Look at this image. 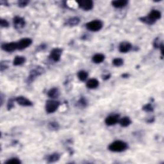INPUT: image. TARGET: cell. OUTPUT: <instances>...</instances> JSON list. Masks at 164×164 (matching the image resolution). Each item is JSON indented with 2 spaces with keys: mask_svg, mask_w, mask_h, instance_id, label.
Listing matches in <instances>:
<instances>
[{
  "mask_svg": "<svg viewBox=\"0 0 164 164\" xmlns=\"http://www.w3.org/2000/svg\"><path fill=\"white\" fill-rule=\"evenodd\" d=\"M162 17V14L158 10H152L151 12L147 16L144 17H141L139 18V20L144 22V23L152 25L155 24L156 21L160 20Z\"/></svg>",
  "mask_w": 164,
  "mask_h": 164,
  "instance_id": "obj_1",
  "label": "cell"
},
{
  "mask_svg": "<svg viewBox=\"0 0 164 164\" xmlns=\"http://www.w3.org/2000/svg\"><path fill=\"white\" fill-rule=\"evenodd\" d=\"M108 150L112 152H120L126 151L128 148V144L122 140H116L108 146Z\"/></svg>",
  "mask_w": 164,
  "mask_h": 164,
  "instance_id": "obj_2",
  "label": "cell"
},
{
  "mask_svg": "<svg viewBox=\"0 0 164 164\" xmlns=\"http://www.w3.org/2000/svg\"><path fill=\"white\" fill-rule=\"evenodd\" d=\"M103 26V23L100 20H93L86 24V28L91 32H98Z\"/></svg>",
  "mask_w": 164,
  "mask_h": 164,
  "instance_id": "obj_3",
  "label": "cell"
},
{
  "mask_svg": "<svg viewBox=\"0 0 164 164\" xmlns=\"http://www.w3.org/2000/svg\"><path fill=\"white\" fill-rule=\"evenodd\" d=\"M60 106V102L54 100H49L46 102V111L48 113H53L56 111Z\"/></svg>",
  "mask_w": 164,
  "mask_h": 164,
  "instance_id": "obj_4",
  "label": "cell"
},
{
  "mask_svg": "<svg viewBox=\"0 0 164 164\" xmlns=\"http://www.w3.org/2000/svg\"><path fill=\"white\" fill-rule=\"evenodd\" d=\"M77 4L79 8L85 11L92 10L94 7V2L91 0H81L77 1Z\"/></svg>",
  "mask_w": 164,
  "mask_h": 164,
  "instance_id": "obj_5",
  "label": "cell"
},
{
  "mask_svg": "<svg viewBox=\"0 0 164 164\" xmlns=\"http://www.w3.org/2000/svg\"><path fill=\"white\" fill-rule=\"evenodd\" d=\"M44 69L41 67H37L36 68L33 69L30 72V75L28 76V82H32L37 76H40L44 72Z\"/></svg>",
  "mask_w": 164,
  "mask_h": 164,
  "instance_id": "obj_6",
  "label": "cell"
},
{
  "mask_svg": "<svg viewBox=\"0 0 164 164\" xmlns=\"http://www.w3.org/2000/svg\"><path fill=\"white\" fill-rule=\"evenodd\" d=\"M32 39L30 38H23L17 42V49L23 50V49L28 48L32 44Z\"/></svg>",
  "mask_w": 164,
  "mask_h": 164,
  "instance_id": "obj_7",
  "label": "cell"
},
{
  "mask_svg": "<svg viewBox=\"0 0 164 164\" xmlns=\"http://www.w3.org/2000/svg\"><path fill=\"white\" fill-rule=\"evenodd\" d=\"M62 49L60 48H55L53 49V50L50 52V54H49V59L51 60H53V62H57L60 60L61 55H62Z\"/></svg>",
  "mask_w": 164,
  "mask_h": 164,
  "instance_id": "obj_8",
  "label": "cell"
},
{
  "mask_svg": "<svg viewBox=\"0 0 164 164\" xmlns=\"http://www.w3.org/2000/svg\"><path fill=\"white\" fill-rule=\"evenodd\" d=\"M120 116L119 114H111L105 119V123L107 126H113L119 123Z\"/></svg>",
  "mask_w": 164,
  "mask_h": 164,
  "instance_id": "obj_9",
  "label": "cell"
},
{
  "mask_svg": "<svg viewBox=\"0 0 164 164\" xmlns=\"http://www.w3.org/2000/svg\"><path fill=\"white\" fill-rule=\"evenodd\" d=\"M13 24L16 29H21L25 27L26 25V21L25 19L20 16H15L13 19Z\"/></svg>",
  "mask_w": 164,
  "mask_h": 164,
  "instance_id": "obj_10",
  "label": "cell"
},
{
  "mask_svg": "<svg viewBox=\"0 0 164 164\" xmlns=\"http://www.w3.org/2000/svg\"><path fill=\"white\" fill-rule=\"evenodd\" d=\"M1 49L6 52H13L17 49V43L12 42V43L3 44L1 45Z\"/></svg>",
  "mask_w": 164,
  "mask_h": 164,
  "instance_id": "obj_11",
  "label": "cell"
},
{
  "mask_svg": "<svg viewBox=\"0 0 164 164\" xmlns=\"http://www.w3.org/2000/svg\"><path fill=\"white\" fill-rule=\"evenodd\" d=\"M15 100L18 105L22 106H32L33 105L32 102L24 96H17L15 98Z\"/></svg>",
  "mask_w": 164,
  "mask_h": 164,
  "instance_id": "obj_12",
  "label": "cell"
},
{
  "mask_svg": "<svg viewBox=\"0 0 164 164\" xmlns=\"http://www.w3.org/2000/svg\"><path fill=\"white\" fill-rule=\"evenodd\" d=\"M132 49V45L128 42H122L119 46V50L121 53H128Z\"/></svg>",
  "mask_w": 164,
  "mask_h": 164,
  "instance_id": "obj_13",
  "label": "cell"
},
{
  "mask_svg": "<svg viewBox=\"0 0 164 164\" xmlns=\"http://www.w3.org/2000/svg\"><path fill=\"white\" fill-rule=\"evenodd\" d=\"M99 85H100V83H99V81L96 78L89 79L86 83L87 87L89 89H96L97 87H98Z\"/></svg>",
  "mask_w": 164,
  "mask_h": 164,
  "instance_id": "obj_14",
  "label": "cell"
},
{
  "mask_svg": "<svg viewBox=\"0 0 164 164\" xmlns=\"http://www.w3.org/2000/svg\"><path fill=\"white\" fill-rule=\"evenodd\" d=\"M128 1L127 0H116L112 1V5L116 9L124 8L128 5Z\"/></svg>",
  "mask_w": 164,
  "mask_h": 164,
  "instance_id": "obj_15",
  "label": "cell"
},
{
  "mask_svg": "<svg viewBox=\"0 0 164 164\" xmlns=\"http://www.w3.org/2000/svg\"><path fill=\"white\" fill-rule=\"evenodd\" d=\"M48 96L52 100L58 98L60 96V90L56 87H53L48 92Z\"/></svg>",
  "mask_w": 164,
  "mask_h": 164,
  "instance_id": "obj_16",
  "label": "cell"
},
{
  "mask_svg": "<svg viewBox=\"0 0 164 164\" xmlns=\"http://www.w3.org/2000/svg\"><path fill=\"white\" fill-rule=\"evenodd\" d=\"M80 22V20L79 18L78 17H71L69 19H68V20L66 21V25L67 26H77Z\"/></svg>",
  "mask_w": 164,
  "mask_h": 164,
  "instance_id": "obj_17",
  "label": "cell"
},
{
  "mask_svg": "<svg viewBox=\"0 0 164 164\" xmlns=\"http://www.w3.org/2000/svg\"><path fill=\"white\" fill-rule=\"evenodd\" d=\"M60 158V155L58 152H55L47 156V161L48 163H55L58 162Z\"/></svg>",
  "mask_w": 164,
  "mask_h": 164,
  "instance_id": "obj_18",
  "label": "cell"
},
{
  "mask_svg": "<svg viewBox=\"0 0 164 164\" xmlns=\"http://www.w3.org/2000/svg\"><path fill=\"white\" fill-rule=\"evenodd\" d=\"M105 56L101 53H97L92 56V62L95 64H101L104 62Z\"/></svg>",
  "mask_w": 164,
  "mask_h": 164,
  "instance_id": "obj_19",
  "label": "cell"
},
{
  "mask_svg": "<svg viewBox=\"0 0 164 164\" xmlns=\"http://www.w3.org/2000/svg\"><path fill=\"white\" fill-rule=\"evenodd\" d=\"M26 62L25 57L22 56H17L13 60V65L15 66H20L24 64Z\"/></svg>",
  "mask_w": 164,
  "mask_h": 164,
  "instance_id": "obj_20",
  "label": "cell"
},
{
  "mask_svg": "<svg viewBox=\"0 0 164 164\" xmlns=\"http://www.w3.org/2000/svg\"><path fill=\"white\" fill-rule=\"evenodd\" d=\"M119 123L122 127H128L131 124V121L129 117H124L119 119Z\"/></svg>",
  "mask_w": 164,
  "mask_h": 164,
  "instance_id": "obj_21",
  "label": "cell"
},
{
  "mask_svg": "<svg viewBox=\"0 0 164 164\" xmlns=\"http://www.w3.org/2000/svg\"><path fill=\"white\" fill-rule=\"evenodd\" d=\"M88 72L85 71H79L78 72V79L82 82H85L87 79V78H88Z\"/></svg>",
  "mask_w": 164,
  "mask_h": 164,
  "instance_id": "obj_22",
  "label": "cell"
},
{
  "mask_svg": "<svg viewBox=\"0 0 164 164\" xmlns=\"http://www.w3.org/2000/svg\"><path fill=\"white\" fill-rule=\"evenodd\" d=\"M59 128H60L59 124L57 123V122H55V121L50 122L48 124V128L52 131L58 130Z\"/></svg>",
  "mask_w": 164,
  "mask_h": 164,
  "instance_id": "obj_23",
  "label": "cell"
},
{
  "mask_svg": "<svg viewBox=\"0 0 164 164\" xmlns=\"http://www.w3.org/2000/svg\"><path fill=\"white\" fill-rule=\"evenodd\" d=\"M163 41L159 37H156L153 42V46L156 49H160L163 46Z\"/></svg>",
  "mask_w": 164,
  "mask_h": 164,
  "instance_id": "obj_24",
  "label": "cell"
},
{
  "mask_svg": "<svg viewBox=\"0 0 164 164\" xmlns=\"http://www.w3.org/2000/svg\"><path fill=\"white\" fill-rule=\"evenodd\" d=\"M112 64L114 66L116 67H120L123 66L124 64V60L121 58H116L114 59L112 61Z\"/></svg>",
  "mask_w": 164,
  "mask_h": 164,
  "instance_id": "obj_25",
  "label": "cell"
},
{
  "mask_svg": "<svg viewBox=\"0 0 164 164\" xmlns=\"http://www.w3.org/2000/svg\"><path fill=\"white\" fill-rule=\"evenodd\" d=\"M5 163H7V164H20V163H21V161L17 158H12L7 160V161L5 162Z\"/></svg>",
  "mask_w": 164,
  "mask_h": 164,
  "instance_id": "obj_26",
  "label": "cell"
},
{
  "mask_svg": "<svg viewBox=\"0 0 164 164\" xmlns=\"http://www.w3.org/2000/svg\"><path fill=\"white\" fill-rule=\"evenodd\" d=\"M142 110L146 112H151L154 110L153 107H152V106L151 105V104H146L143 107H142Z\"/></svg>",
  "mask_w": 164,
  "mask_h": 164,
  "instance_id": "obj_27",
  "label": "cell"
},
{
  "mask_svg": "<svg viewBox=\"0 0 164 164\" xmlns=\"http://www.w3.org/2000/svg\"><path fill=\"white\" fill-rule=\"evenodd\" d=\"M30 1H27V0H20V1L17 2V5L19 7H21V8H24V7L28 5Z\"/></svg>",
  "mask_w": 164,
  "mask_h": 164,
  "instance_id": "obj_28",
  "label": "cell"
},
{
  "mask_svg": "<svg viewBox=\"0 0 164 164\" xmlns=\"http://www.w3.org/2000/svg\"><path fill=\"white\" fill-rule=\"evenodd\" d=\"M78 103L82 107H86L87 105V101L85 98L82 97L79 99V100L78 101Z\"/></svg>",
  "mask_w": 164,
  "mask_h": 164,
  "instance_id": "obj_29",
  "label": "cell"
},
{
  "mask_svg": "<svg viewBox=\"0 0 164 164\" xmlns=\"http://www.w3.org/2000/svg\"><path fill=\"white\" fill-rule=\"evenodd\" d=\"M0 25H1V27L2 28H8L9 26V23L6 20L1 19V20H0Z\"/></svg>",
  "mask_w": 164,
  "mask_h": 164,
  "instance_id": "obj_30",
  "label": "cell"
},
{
  "mask_svg": "<svg viewBox=\"0 0 164 164\" xmlns=\"http://www.w3.org/2000/svg\"><path fill=\"white\" fill-rule=\"evenodd\" d=\"M14 101H16L15 99L14 100H13V99H10V100H9L8 103H7V109H8V110H10L11 109L14 108Z\"/></svg>",
  "mask_w": 164,
  "mask_h": 164,
  "instance_id": "obj_31",
  "label": "cell"
},
{
  "mask_svg": "<svg viewBox=\"0 0 164 164\" xmlns=\"http://www.w3.org/2000/svg\"><path fill=\"white\" fill-rule=\"evenodd\" d=\"M8 67H9L8 65L5 64V62H4V61H2V62H1V64H0V69H1V71L3 72V71L6 70Z\"/></svg>",
  "mask_w": 164,
  "mask_h": 164,
  "instance_id": "obj_32",
  "label": "cell"
},
{
  "mask_svg": "<svg viewBox=\"0 0 164 164\" xmlns=\"http://www.w3.org/2000/svg\"><path fill=\"white\" fill-rule=\"evenodd\" d=\"M110 78V74L104 75L103 76V79L104 80H107V79H108Z\"/></svg>",
  "mask_w": 164,
  "mask_h": 164,
  "instance_id": "obj_33",
  "label": "cell"
},
{
  "mask_svg": "<svg viewBox=\"0 0 164 164\" xmlns=\"http://www.w3.org/2000/svg\"><path fill=\"white\" fill-rule=\"evenodd\" d=\"M128 76H129V74L127 73H125V74H123V78H128Z\"/></svg>",
  "mask_w": 164,
  "mask_h": 164,
  "instance_id": "obj_34",
  "label": "cell"
}]
</instances>
